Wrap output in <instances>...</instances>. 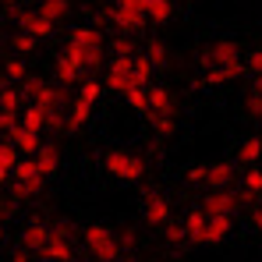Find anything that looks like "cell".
Listing matches in <instances>:
<instances>
[{
  "mask_svg": "<svg viewBox=\"0 0 262 262\" xmlns=\"http://www.w3.org/2000/svg\"><path fill=\"white\" fill-rule=\"evenodd\" d=\"M85 252L92 262H117L121 259V248H117V234L106 227V223H89L85 227Z\"/></svg>",
  "mask_w": 262,
  "mask_h": 262,
  "instance_id": "obj_1",
  "label": "cell"
},
{
  "mask_svg": "<svg viewBox=\"0 0 262 262\" xmlns=\"http://www.w3.org/2000/svg\"><path fill=\"white\" fill-rule=\"evenodd\" d=\"M103 170L114 177V181H138V177L145 174V163H142V156H135V152H124V149H110L106 156H103Z\"/></svg>",
  "mask_w": 262,
  "mask_h": 262,
  "instance_id": "obj_2",
  "label": "cell"
},
{
  "mask_svg": "<svg viewBox=\"0 0 262 262\" xmlns=\"http://www.w3.org/2000/svg\"><path fill=\"white\" fill-rule=\"evenodd\" d=\"M71 237H75V227L64 220V223H57V227H50V241H46V248L39 252V259L46 262H75V245H71Z\"/></svg>",
  "mask_w": 262,
  "mask_h": 262,
  "instance_id": "obj_3",
  "label": "cell"
},
{
  "mask_svg": "<svg viewBox=\"0 0 262 262\" xmlns=\"http://www.w3.org/2000/svg\"><path fill=\"white\" fill-rule=\"evenodd\" d=\"M237 209H241V195H237L234 188L209 191V195H206V206H202L206 216H230V220H237Z\"/></svg>",
  "mask_w": 262,
  "mask_h": 262,
  "instance_id": "obj_4",
  "label": "cell"
},
{
  "mask_svg": "<svg viewBox=\"0 0 262 262\" xmlns=\"http://www.w3.org/2000/svg\"><path fill=\"white\" fill-rule=\"evenodd\" d=\"M103 89L124 96L128 89H138L135 85V75H131V57H114L110 68H106V78H103Z\"/></svg>",
  "mask_w": 262,
  "mask_h": 262,
  "instance_id": "obj_5",
  "label": "cell"
},
{
  "mask_svg": "<svg viewBox=\"0 0 262 262\" xmlns=\"http://www.w3.org/2000/svg\"><path fill=\"white\" fill-rule=\"evenodd\" d=\"M230 64H241V46L234 39H220V43L206 46L202 53V71L206 68H230Z\"/></svg>",
  "mask_w": 262,
  "mask_h": 262,
  "instance_id": "obj_6",
  "label": "cell"
},
{
  "mask_svg": "<svg viewBox=\"0 0 262 262\" xmlns=\"http://www.w3.org/2000/svg\"><path fill=\"white\" fill-rule=\"evenodd\" d=\"M142 216L145 223H152V227H167L170 223V199L163 195V191H145L142 195Z\"/></svg>",
  "mask_w": 262,
  "mask_h": 262,
  "instance_id": "obj_7",
  "label": "cell"
},
{
  "mask_svg": "<svg viewBox=\"0 0 262 262\" xmlns=\"http://www.w3.org/2000/svg\"><path fill=\"white\" fill-rule=\"evenodd\" d=\"M46 241H50V223L43 216H29L25 230H21V248L32 252V255H39L46 248Z\"/></svg>",
  "mask_w": 262,
  "mask_h": 262,
  "instance_id": "obj_8",
  "label": "cell"
},
{
  "mask_svg": "<svg viewBox=\"0 0 262 262\" xmlns=\"http://www.w3.org/2000/svg\"><path fill=\"white\" fill-rule=\"evenodd\" d=\"M68 46L82 50V57H85V53H96V50H106V43H103V32H99V29H92V25H78V29H71Z\"/></svg>",
  "mask_w": 262,
  "mask_h": 262,
  "instance_id": "obj_9",
  "label": "cell"
},
{
  "mask_svg": "<svg viewBox=\"0 0 262 262\" xmlns=\"http://www.w3.org/2000/svg\"><path fill=\"white\" fill-rule=\"evenodd\" d=\"M230 181H234V163L230 160H216V163H206V191H223V188H230Z\"/></svg>",
  "mask_w": 262,
  "mask_h": 262,
  "instance_id": "obj_10",
  "label": "cell"
},
{
  "mask_svg": "<svg viewBox=\"0 0 262 262\" xmlns=\"http://www.w3.org/2000/svg\"><path fill=\"white\" fill-rule=\"evenodd\" d=\"M18 32H29L32 39H50L53 36V25L46 21L39 11H21L18 14Z\"/></svg>",
  "mask_w": 262,
  "mask_h": 262,
  "instance_id": "obj_11",
  "label": "cell"
},
{
  "mask_svg": "<svg viewBox=\"0 0 262 262\" xmlns=\"http://www.w3.org/2000/svg\"><path fill=\"white\" fill-rule=\"evenodd\" d=\"M7 142H11V145H14V149H18L21 156H36V152H39V145H43L36 131L21 128V124H18V128L11 131V135H7Z\"/></svg>",
  "mask_w": 262,
  "mask_h": 262,
  "instance_id": "obj_12",
  "label": "cell"
},
{
  "mask_svg": "<svg viewBox=\"0 0 262 262\" xmlns=\"http://www.w3.org/2000/svg\"><path fill=\"white\" fill-rule=\"evenodd\" d=\"M110 21H114L121 32H138L149 18H145V14H135L128 7H121V4H114V7H110Z\"/></svg>",
  "mask_w": 262,
  "mask_h": 262,
  "instance_id": "obj_13",
  "label": "cell"
},
{
  "mask_svg": "<svg viewBox=\"0 0 262 262\" xmlns=\"http://www.w3.org/2000/svg\"><path fill=\"white\" fill-rule=\"evenodd\" d=\"M234 160H237L241 167H259V160H262V138H259V135H252V138L237 142Z\"/></svg>",
  "mask_w": 262,
  "mask_h": 262,
  "instance_id": "obj_14",
  "label": "cell"
},
{
  "mask_svg": "<svg viewBox=\"0 0 262 262\" xmlns=\"http://www.w3.org/2000/svg\"><path fill=\"white\" fill-rule=\"evenodd\" d=\"M32 160H36V167H39L43 177H53L57 170H60V152H57V145H50V142L39 145V152H36Z\"/></svg>",
  "mask_w": 262,
  "mask_h": 262,
  "instance_id": "obj_15",
  "label": "cell"
},
{
  "mask_svg": "<svg viewBox=\"0 0 262 262\" xmlns=\"http://www.w3.org/2000/svg\"><path fill=\"white\" fill-rule=\"evenodd\" d=\"M149 114H174V96H170V89L149 85V110H145V117H149Z\"/></svg>",
  "mask_w": 262,
  "mask_h": 262,
  "instance_id": "obj_16",
  "label": "cell"
},
{
  "mask_svg": "<svg viewBox=\"0 0 262 262\" xmlns=\"http://www.w3.org/2000/svg\"><path fill=\"white\" fill-rule=\"evenodd\" d=\"M36 11H39L46 21L57 29V25H60V21H68V14H71V0H43Z\"/></svg>",
  "mask_w": 262,
  "mask_h": 262,
  "instance_id": "obj_17",
  "label": "cell"
},
{
  "mask_svg": "<svg viewBox=\"0 0 262 262\" xmlns=\"http://www.w3.org/2000/svg\"><path fill=\"white\" fill-rule=\"evenodd\" d=\"M181 223H184V234H188L191 245H206V213H202V209L188 213Z\"/></svg>",
  "mask_w": 262,
  "mask_h": 262,
  "instance_id": "obj_18",
  "label": "cell"
},
{
  "mask_svg": "<svg viewBox=\"0 0 262 262\" xmlns=\"http://www.w3.org/2000/svg\"><path fill=\"white\" fill-rule=\"evenodd\" d=\"M230 230H234L230 216H206V245H220Z\"/></svg>",
  "mask_w": 262,
  "mask_h": 262,
  "instance_id": "obj_19",
  "label": "cell"
},
{
  "mask_svg": "<svg viewBox=\"0 0 262 262\" xmlns=\"http://www.w3.org/2000/svg\"><path fill=\"white\" fill-rule=\"evenodd\" d=\"M152 71H156V68L149 64L145 53H135V57H131V75H135V85H138V89L152 85Z\"/></svg>",
  "mask_w": 262,
  "mask_h": 262,
  "instance_id": "obj_20",
  "label": "cell"
},
{
  "mask_svg": "<svg viewBox=\"0 0 262 262\" xmlns=\"http://www.w3.org/2000/svg\"><path fill=\"white\" fill-rule=\"evenodd\" d=\"M18 124L39 135V131L46 128V114L39 110V106H36V103H25V106H21V114H18Z\"/></svg>",
  "mask_w": 262,
  "mask_h": 262,
  "instance_id": "obj_21",
  "label": "cell"
},
{
  "mask_svg": "<svg viewBox=\"0 0 262 262\" xmlns=\"http://www.w3.org/2000/svg\"><path fill=\"white\" fill-rule=\"evenodd\" d=\"M241 184H245V188H241V206H245V202H252L255 195H262V167H248Z\"/></svg>",
  "mask_w": 262,
  "mask_h": 262,
  "instance_id": "obj_22",
  "label": "cell"
},
{
  "mask_svg": "<svg viewBox=\"0 0 262 262\" xmlns=\"http://www.w3.org/2000/svg\"><path fill=\"white\" fill-rule=\"evenodd\" d=\"M68 110H71V114H68V121H64V128H68V131L82 128V124L89 121V114H92V106H89L85 99H78V96L71 99V106H68Z\"/></svg>",
  "mask_w": 262,
  "mask_h": 262,
  "instance_id": "obj_23",
  "label": "cell"
},
{
  "mask_svg": "<svg viewBox=\"0 0 262 262\" xmlns=\"http://www.w3.org/2000/svg\"><path fill=\"white\" fill-rule=\"evenodd\" d=\"M43 184H46V177H36V181H14V184H11V195H14L18 202H25V199L43 195Z\"/></svg>",
  "mask_w": 262,
  "mask_h": 262,
  "instance_id": "obj_24",
  "label": "cell"
},
{
  "mask_svg": "<svg viewBox=\"0 0 262 262\" xmlns=\"http://www.w3.org/2000/svg\"><path fill=\"white\" fill-rule=\"evenodd\" d=\"M21 160V152L11 145V142H0V184L11 177V170H14V163Z\"/></svg>",
  "mask_w": 262,
  "mask_h": 262,
  "instance_id": "obj_25",
  "label": "cell"
},
{
  "mask_svg": "<svg viewBox=\"0 0 262 262\" xmlns=\"http://www.w3.org/2000/svg\"><path fill=\"white\" fill-rule=\"evenodd\" d=\"M21 106H25V99H21V92L14 85L0 89V110H4V114H21Z\"/></svg>",
  "mask_w": 262,
  "mask_h": 262,
  "instance_id": "obj_26",
  "label": "cell"
},
{
  "mask_svg": "<svg viewBox=\"0 0 262 262\" xmlns=\"http://www.w3.org/2000/svg\"><path fill=\"white\" fill-rule=\"evenodd\" d=\"M82 68H75L68 57H57V82H64V85H75V82H82Z\"/></svg>",
  "mask_w": 262,
  "mask_h": 262,
  "instance_id": "obj_27",
  "label": "cell"
},
{
  "mask_svg": "<svg viewBox=\"0 0 262 262\" xmlns=\"http://www.w3.org/2000/svg\"><path fill=\"white\" fill-rule=\"evenodd\" d=\"M174 14V0H145V18L149 21H167Z\"/></svg>",
  "mask_w": 262,
  "mask_h": 262,
  "instance_id": "obj_28",
  "label": "cell"
},
{
  "mask_svg": "<svg viewBox=\"0 0 262 262\" xmlns=\"http://www.w3.org/2000/svg\"><path fill=\"white\" fill-rule=\"evenodd\" d=\"M39 174V167H36V160L32 156H21L18 163H14V170H11V181H36Z\"/></svg>",
  "mask_w": 262,
  "mask_h": 262,
  "instance_id": "obj_29",
  "label": "cell"
},
{
  "mask_svg": "<svg viewBox=\"0 0 262 262\" xmlns=\"http://www.w3.org/2000/svg\"><path fill=\"white\" fill-rule=\"evenodd\" d=\"M149 124H152V131H156L160 138H170V135L177 131L174 114H149Z\"/></svg>",
  "mask_w": 262,
  "mask_h": 262,
  "instance_id": "obj_30",
  "label": "cell"
},
{
  "mask_svg": "<svg viewBox=\"0 0 262 262\" xmlns=\"http://www.w3.org/2000/svg\"><path fill=\"white\" fill-rule=\"evenodd\" d=\"M99 96H103V82H96V78H82L78 82V99H85L89 106H96Z\"/></svg>",
  "mask_w": 262,
  "mask_h": 262,
  "instance_id": "obj_31",
  "label": "cell"
},
{
  "mask_svg": "<svg viewBox=\"0 0 262 262\" xmlns=\"http://www.w3.org/2000/svg\"><path fill=\"white\" fill-rule=\"evenodd\" d=\"M4 75H7V82H18V85H21V82L29 78V68H25L21 57H7V60H4Z\"/></svg>",
  "mask_w": 262,
  "mask_h": 262,
  "instance_id": "obj_32",
  "label": "cell"
},
{
  "mask_svg": "<svg viewBox=\"0 0 262 262\" xmlns=\"http://www.w3.org/2000/svg\"><path fill=\"white\" fill-rule=\"evenodd\" d=\"M43 89H46V82L39 78V75H29V78H25V82L18 85V92H21V99H25V103H36Z\"/></svg>",
  "mask_w": 262,
  "mask_h": 262,
  "instance_id": "obj_33",
  "label": "cell"
},
{
  "mask_svg": "<svg viewBox=\"0 0 262 262\" xmlns=\"http://www.w3.org/2000/svg\"><path fill=\"white\" fill-rule=\"evenodd\" d=\"M145 57H149L152 68H163V64H167V43H163V39H149V43H145Z\"/></svg>",
  "mask_w": 262,
  "mask_h": 262,
  "instance_id": "obj_34",
  "label": "cell"
},
{
  "mask_svg": "<svg viewBox=\"0 0 262 262\" xmlns=\"http://www.w3.org/2000/svg\"><path fill=\"white\" fill-rule=\"evenodd\" d=\"M36 46H39V39H32L29 32H14V36H11V50L21 53V57H25V53H36Z\"/></svg>",
  "mask_w": 262,
  "mask_h": 262,
  "instance_id": "obj_35",
  "label": "cell"
},
{
  "mask_svg": "<svg viewBox=\"0 0 262 262\" xmlns=\"http://www.w3.org/2000/svg\"><path fill=\"white\" fill-rule=\"evenodd\" d=\"M124 99H128L131 110H138V114H145V110H149V89H128V92H124Z\"/></svg>",
  "mask_w": 262,
  "mask_h": 262,
  "instance_id": "obj_36",
  "label": "cell"
},
{
  "mask_svg": "<svg viewBox=\"0 0 262 262\" xmlns=\"http://www.w3.org/2000/svg\"><path fill=\"white\" fill-rule=\"evenodd\" d=\"M110 53H114V57H135L138 50H135V43H131L128 36H121V39H114V43H110Z\"/></svg>",
  "mask_w": 262,
  "mask_h": 262,
  "instance_id": "obj_37",
  "label": "cell"
},
{
  "mask_svg": "<svg viewBox=\"0 0 262 262\" xmlns=\"http://www.w3.org/2000/svg\"><path fill=\"white\" fill-rule=\"evenodd\" d=\"M135 245H138V234H135V230H121V234H117V248H121V255H131Z\"/></svg>",
  "mask_w": 262,
  "mask_h": 262,
  "instance_id": "obj_38",
  "label": "cell"
},
{
  "mask_svg": "<svg viewBox=\"0 0 262 262\" xmlns=\"http://www.w3.org/2000/svg\"><path fill=\"white\" fill-rule=\"evenodd\" d=\"M163 234H167V241H170V245H181V241H188V234H184V223H174V220L163 227Z\"/></svg>",
  "mask_w": 262,
  "mask_h": 262,
  "instance_id": "obj_39",
  "label": "cell"
},
{
  "mask_svg": "<svg viewBox=\"0 0 262 262\" xmlns=\"http://www.w3.org/2000/svg\"><path fill=\"white\" fill-rule=\"evenodd\" d=\"M245 71H252L255 78H262V46H259V50H252V53L245 57Z\"/></svg>",
  "mask_w": 262,
  "mask_h": 262,
  "instance_id": "obj_40",
  "label": "cell"
},
{
  "mask_svg": "<svg viewBox=\"0 0 262 262\" xmlns=\"http://www.w3.org/2000/svg\"><path fill=\"white\" fill-rule=\"evenodd\" d=\"M245 110H248V117L262 121V96H259V92H248V99H245Z\"/></svg>",
  "mask_w": 262,
  "mask_h": 262,
  "instance_id": "obj_41",
  "label": "cell"
},
{
  "mask_svg": "<svg viewBox=\"0 0 262 262\" xmlns=\"http://www.w3.org/2000/svg\"><path fill=\"white\" fill-rule=\"evenodd\" d=\"M14 128H18V114H4V110H0V135L7 138Z\"/></svg>",
  "mask_w": 262,
  "mask_h": 262,
  "instance_id": "obj_42",
  "label": "cell"
},
{
  "mask_svg": "<svg viewBox=\"0 0 262 262\" xmlns=\"http://www.w3.org/2000/svg\"><path fill=\"white\" fill-rule=\"evenodd\" d=\"M14 209H18V199H0V220L14 216Z\"/></svg>",
  "mask_w": 262,
  "mask_h": 262,
  "instance_id": "obj_43",
  "label": "cell"
},
{
  "mask_svg": "<svg viewBox=\"0 0 262 262\" xmlns=\"http://www.w3.org/2000/svg\"><path fill=\"white\" fill-rule=\"evenodd\" d=\"M188 181H191V184H202V181H206V163L191 167V170H188Z\"/></svg>",
  "mask_w": 262,
  "mask_h": 262,
  "instance_id": "obj_44",
  "label": "cell"
},
{
  "mask_svg": "<svg viewBox=\"0 0 262 262\" xmlns=\"http://www.w3.org/2000/svg\"><path fill=\"white\" fill-rule=\"evenodd\" d=\"M11 262H32V252L18 248V252H11Z\"/></svg>",
  "mask_w": 262,
  "mask_h": 262,
  "instance_id": "obj_45",
  "label": "cell"
},
{
  "mask_svg": "<svg viewBox=\"0 0 262 262\" xmlns=\"http://www.w3.org/2000/svg\"><path fill=\"white\" fill-rule=\"evenodd\" d=\"M252 227H255V230H259V234H262V206H259V209H255V213H252Z\"/></svg>",
  "mask_w": 262,
  "mask_h": 262,
  "instance_id": "obj_46",
  "label": "cell"
},
{
  "mask_svg": "<svg viewBox=\"0 0 262 262\" xmlns=\"http://www.w3.org/2000/svg\"><path fill=\"white\" fill-rule=\"evenodd\" d=\"M252 92H259V96H262V78H255V85H252Z\"/></svg>",
  "mask_w": 262,
  "mask_h": 262,
  "instance_id": "obj_47",
  "label": "cell"
},
{
  "mask_svg": "<svg viewBox=\"0 0 262 262\" xmlns=\"http://www.w3.org/2000/svg\"><path fill=\"white\" fill-rule=\"evenodd\" d=\"M0 4H4V7H14V4H21V0H0Z\"/></svg>",
  "mask_w": 262,
  "mask_h": 262,
  "instance_id": "obj_48",
  "label": "cell"
},
{
  "mask_svg": "<svg viewBox=\"0 0 262 262\" xmlns=\"http://www.w3.org/2000/svg\"><path fill=\"white\" fill-rule=\"evenodd\" d=\"M78 262H92V259H78Z\"/></svg>",
  "mask_w": 262,
  "mask_h": 262,
  "instance_id": "obj_49",
  "label": "cell"
},
{
  "mask_svg": "<svg viewBox=\"0 0 262 262\" xmlns=\"http://www.w3.org/2000/svg\"><path fill=\"white\" fill-rule=\"evenodd\" d=\"M0 237H4V227H0Z\"/></svg>",
  "mask_w": 262,
  "mask_h": 262,
  "instance_id": "obj_50",
  "label": "cell"
}]
</instances>
